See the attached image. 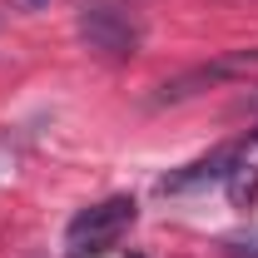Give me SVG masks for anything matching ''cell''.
Returning <instances> with one entry per match:
<instances>
[{
  "instance_id": "obj_1",
  "label": "cell",
  "mask_w": 258,
  "mask_h": 258,
  "mask_svg": "<svg viewBox=\"0 0 258 258\" xmlns=\"http://www.w3.org/2000/svg\"><path fill=\"white\" fill-rule=\"evenodd\" d=\"M75 30H80V40H85L90 55L114 60V64H119V60H134V55H139V40H144L139 20H134L129 10H119L114 0H95V5H85L80 20H75Z\"/></svg>"
},
{
  "instance_id": "obj_2",
  "label": "cell",
  "mask_w": 258,
  "mask_h": 258,
  "mask_svg": "<svg viewBox=\"0 0 258 258\" xmlns=\"http://www.w3.org/2000/svg\"><path fill=\"white\" fill-rule=\"evenodd\" d=\"M129 224H134V199H124V194L119 199H104V204H90L64 228V253L70 258H95L104 248H114L129 233Z\"/></svg>"
},
{
  "instance_id": "obj_3",
  "label": "cell",
  "mask_w": 258,
  "mask_h": 258,
  "mask_svg": "<svg viewBox=\"0 0 258 258\" xmlns=\"http://www.w3.org/2000/svg\"><path fill=\"white\" fill-rule=\"evenodd\" d=\"M228 164H233V149H219V154H209V159L189 164V174H174V179H164V194L194 189V184H204V179H228Z\"/></svg>"
},
{
  "instance_id": "obj_4",
  "label": "cell",
  "mask_w": 258,
  "mask_h": 258,
  "mask_svg": "<svg viewBox=\"0 0 258 258\" xmlns=\"http://www.w3.org/2000/svg\"><path fill=\"white\" fill-rule=\"evenodd\" d=\"M228 189H233V204H248L253 199V189H258V174H243V169H228Z\"/></svg>"
},
{
  "instance_id": "obj_5",
  "label": "cell",
  "mask_w": 258,
  "mask_h": 258,
  "mask_svg": "<svg viewBox=\"0 0 258 258\" xmlns=\"http://www.w3.org/2000/svg\"><path fill=\"white\" fill-rule=\"evenodd\" d=\"M224 253L228 258H258V238H228Z\"/></svg>"
},
{
  "instance_id": "obj_6",
  "label": "cell",
  "mask_w": 258,
  "mask_h": 258,
  "mask_svg": "<svg viewBox=\"0 0 258 258\" xmlns=\"http://www.w3.org/2000/svg\"><path fill=\"white\" fill-rule=\"evenodd\" d=\"M15 10H40V5H50V0H10Z\"/></svg>"
}]
</instances>
